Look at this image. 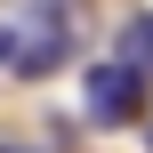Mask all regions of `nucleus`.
I'll return each instance as SVG.
<instances>
[{
    "label": "nucleus",
    "mask_w": 153,
    "mask_h": 153,
    "mask_svg": "<svg viewBox=\"0 0 153 153\" xmlns=\"http://www.w3.org/2000/svg\"><path fill=\"white\" fill-rule=\"evenodd\" d=\"M0 65H16V32H8V24H0Z\"/></svg>",
    "instance_id": "nucleus-4"
},
{
    "label": "nucleus",
    "mask_w": 153,
    "mask_h": 153,
    "mask_svg": "<svg viewBox=\"0 0 153 153\" xmlns=\"http://www.w3.org/2000/svg\"><path fill=\"white\" fill-rule=\"evenodd\" d=\"M81 113L97 121V129H129V121H145V73L137 65H89V81H81Z\"/></svg>",
    "instance_id": "nucleus-1"
},
{
    "label": "nucleus",
    "mask_w": 153,
    "mask_h": 153,
    "mask_svg": "<svg viewBox=\"0 0 153 153\" xmlns=\"http://www.w3.org/2000/svg\"><path fill=\"white\" fill-rule=\"evenodd\" d=\"M48 65H65V32H56V40H32V48L16 56V73H48Z\"/></svg>",
    "instance_id": "nucleus-3"
},
{
    "label": "nucleus",
    "mask_w": 153,
    "mask_h": 153,
    "mask_svg": "<svg viewBox=\"0 0 153 153\" xmlns=\"http://www.w3.org/2000/svg\"><path fill=\"white\" fill-rule=\"evenodd\" d=\"M121 48H129L121 65H137V73H153V8H137V16L121 24Z\"/></svg>",
    "instance_id": "nucleus-2"
},
{
    "label": "nucleus",
    "mask_w": 153,
    "mask_h": 153,
    "mask_svg": "<svg viewBox=\"0 0 153 153\" xmlns=\"http://www.w3.org/2000/svg\"><path fill=\"white\" fill-rule=\"evenodd\" d=\"M145 137H153V113H145Z\"/></svg>",
    "instance_id": "nucleus-5"
}]
</instances>
